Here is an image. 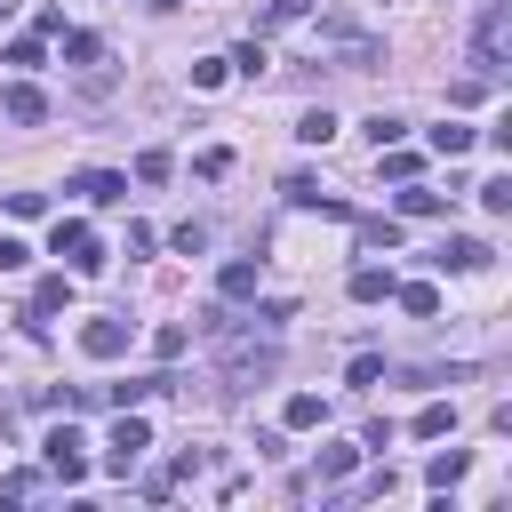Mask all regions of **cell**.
Instances as JSON below:
<instances>
[{
    "label": "cell",
    "instance_id": "30",
    "mask_svg": "<svg viewBox=\"0 0 512 512\" xmlns=\"http://www.w3.org/2000/svg\"><path fill=\"white\" fill-rule=\"evenodd\" d=\"M400 128H408V120H392V112H376V120H368V144H400Z\"/></svg>",
    "mask_w": 512,
    "mask_h": 512
},
{
    "label": "cell",
    "instance_id": "4",
    "mask_svg": "<svg viewBox=\"0 0 512 512\" xmlns=\"http://www.w3.org/2000/svg\"><path fill=\"white\" fill-rule=\"evenodd\" d=\"M48 256H64L72 272H96V264H104V240H96V232H88L80 216H64V224L48 232Z\"/></svg>",
    "mask_w": 512,
    "mask_h": 512
},
{
    "label": "cell",
    "instance_id": "19",
    "mask_svg": "<svg viewBox=\"0 0 512 512\" xmlns=\"http://www.w3.org/2000/svg\"><path fill=\"white\" fill-rule=\"evenodd\" d=\"M392 296H400V312H416V320L440 312V288H424V280H408V288H392Z\"/></svg>",
    "mask_w": 512,
    "mask_h": 512
},
{
    "label": "cell",
    "instance_id": "21",
    "mask_svg": "<svg viewBox=\"0 0 512 512\" xmlns=\"http://www.w3.org/2000/svg\"><path fill=\"white\" fill-rule=\"evenodd\" d=\"M376 168H384L392 184H408V176H416V152H400V144H376Z\"/></svg>",
    "mask_w": 512,
    "mask_h": 512
},
{
    "label": "cell",
    "instance_id": "6",
    "mask_svg": "<svg viewBox=\"0 0 512 512\" xmlns=\"http://www.w3.org/2000/svg\"><path fill=\"white\" fill-rule=\"evenodd\" d=\"M80 352H88V360H120V352H128V320H88V328H80Z\"/></svg>",
    "mask_w": 512,
    "mask_h": 512
},
{
    "label": "cell",
    "instance_id": "25",
    "mask_svg": "<svg viewBox=\"0 0 512 512\" xmlns=\"http://www.w3.org/2000/svg\"><path fill=\"white\" fill-rule=\"evenodd\" d=\"M440 208H448V200H440V192H424V184H408V192H400V216H440Z\"/></svg>",
    "mask_w": 512,
    "mask_h": 512
},
{
    "label": "cell",
    "instance_id": "1",
    "mask_svg": "<svg viewBox=\"0 0 512 512\" xmlns=\"http://www.w3.org/2000/svg\"><path fill=\"white\" fill-rule=\"evenodd\" d=\"M208 352L224 384H264L280 368V336H256L248 320H224V312H208Z\"/></svg>",
    "mask_w": 512,
    "mask_h": 512
},
{
    "label": "cell",
    "instance_id": "32",
    "mask_svg": "<svg viewBox=\"0 0 512 512\" xmlns=\"http://www.w3.org/2000/svg\"><path fill=\"white\" fill-rule=\"evenodd\" d=\"M0 448H8V416H0Z\"/></svg>",
    "mask_w": 512,
    "mask_h": 512
},
{
    "label": "cell",
    "instance_id": "31",
    "mask_svg": "<svg viewBox=\"0 0 512 512\" xmlns=\"http://www.w3.org/2000/svg\"><path fill=\"white\" fill-rule=\"evenodd\" d=\"M304 8H312V0H272V8H264V24H296Z\"/></svg>",
    "mask_w": 512,
    "mask_h": 512
},
{
    "label": "cell",
    "instance_id": "15",
    "mask_svg": "<svg viewBox=\"0 0 512 512\" xmlns=\"http://www.w3.org/2000/svg\"><path fill=\"white\" fill-rule=\"evenodd\" d=\"M448 424H456V400H424L416 408V440H440Z\"/></svg>",
    "mask_w": 512,
    "mask_h": 512
},
{
    "label": "cell",
    "instance_id": "2",
    "mask_svg": "<svg viewBox=\"0 0 512 512\" xmlns=\"http://www.w3.org/2000/svg\"><path fill=\"white\" fill-rule=\"evenodd\" d=\"M504 56H512V0H488V8H480V24H472V72H480V80H496V72H504Z\"/></svg>",
    "mask_w": 512,
    "mask_h": 512
},
{
    "label": "cell",
    "instance_id": "16",
    "mask_svg": "<svg viewBox=\"0 0 512 512\" xmlns=\"http://www.w3.org/2000/svg\"><path fill=\"white\" fill-rule=\"evenodd\" d=\"M352 464H360V448H352V440H328V448H320V464H312V472H320V480H344V472H352Z\"/></svg>",
    "mask_w": 512,
    "mask_h": 512
},
{
    "label": "cell",
    "instance_id": "20",
    "mask_svg": "<svg viewBox=\"0 0 512 512\" xmlns=\"http://www.w3.org/2000/svg\"><path fill=\"white\" fill-rule=\"evenodd\" d=\"M464 472H472V456H456V448H448V456H432V464H424V480H432V488H456V480H464Z\"/></svg>",
    "mask_w": 512,
    "mask_h": 512
},
{
    "label": "cell",
    "instance_id": "22",
    "mask_svg": "<svg viewBox=\"0 0 512 512\" xmlns=\"http://www.w3.org/2000/svg\"><path fill=\"white\" fill-rule=\"evenodd\" d=\"M360 248H400V224L392 216H360Z\"/></svg>",
    "mask_w": 512,
    "mask_h": 512
},
{
    "label": "cell",
    "instance_id": "29",
    "mask_svg": "<svg viewBox=\"0 0 512 512\" xmlns=\"http://www.w3.org/2000/svg\"><path fill=\"white\" fill-rule=\"evenodd\" d=\"M24 264H32V248H24L16 232H0V272H24Z\"/></svg>",
    "mask_w": 512,
    "mask_h": 512
},
{
    "label": "cell",
    "instance_id": "7",
    "mask_svg": "<svg viewBox=\"0 0 512 512\" xmlns=\"http://www.w3.org/2000/svg\"><path fill=\"white\" fill-rule=\"evenodd\" d=\"M0 112H8V120H48V96H40L32 80H8V88H0Z\"/></svg>",
    "mask_w": 512,
    "mask_h": 512
},
{
    "label": "cell",
    "instance_id": "18",
    "mask_svg": "<svg viewBox=\"0 0 512 512\" xmlns=\"http://www.w3.org/2000/svg\"><path fill=\"white\" fill-rule=\"evenodd\" d=\"M376 296H392V272L360 264V272H352V304H376Z\"/></svg>",
    "mask_w": 512,
    "mask_h": 512
},
{
    "label": "cell",
    "instance_id": "9",
    "mask_svg": "<svg viewBox=\"0 0 512 512\" xmlns=\"http://www.w3.org/2000/svg\"><path fill=\"white\" fill-rule=\"evenodd\" d=\"M336 64H344V72H368V64H384V48H376L368 32H336Z\"/></svg>",
    "mask_w": 512,
    "mask_h": 512
},
{
    "label": "cell",
    "instance_id": "26",
    "mask_svg": "<svg viewBox=\"0 0 512 512\" xmlns=\"http://www.w3.org/2000/svg\"><path fill=\"white\" fill-rule=\"evenodd\" d=\"M296 136H304V144H328V136H336V120H328V112H304V120H296Z\"/></svg>",
    "mask_w": 512,
    "mask_h": 512
},
{
    "label": "cell",
    "instance_id": "24",
    "mask_svg": "<svg viewBox=\"0 0 512 512\" xmlns=\"http://www.w3.org/2000/svg\"><path fill=\"white\" fill-rule=\"evenodd\" d=\"M432 152H448V160H456V152H472V128H456V120H440V128H432Z\"/></svg>",
    "mask_w": 512,
    "mask_h": 512
},
{
    "label": "cell",
    "instance_id": "5",
    "mask_svg": "<svg viewBox=\"0 0 512 512\" xmlns=\"http://www.w3.org/2000/svg\"><path fill=\"white\" fill-rule=\"evenodd\" d=\"M80 448H88V440H80L72 424H56V432H48V472H56L64 488H72V480H88V456H80Z\"/></svg>",
    "mask_w": 512,
    "mask_h": 512
},
{
    "label": "cell",
    "instance_id": "10",
    "mask_svg": "<svg viewBox=\"0 0 512 512\" xmlns=\"http://www.w3.org/2000/svg\"><path fill=\"white\" fill-rule=\"evenodd\" d=\"M488 256H496L488 240H464V232H456V240H440V256H432V264H456V272H480Z\"/></svg>",
    "mask_w": 512,
    "mask_h": 512
},
{
    "label": "cell",
    "instance_id": "27",
    "mask_svg": "<svg viewBox=\"0 0 512 512\" xmlns=\"http://www.w3.org/2000/svg\"><path fill=\"white\" fill-rule=\"evenodd\" d=\"M480 208H496V216H504V208H512V176H488V184H480Z\"/></svg>",
    "mask_w": 512,
    "mask_h": 512
},
{
    "label": "cell",
    "instance_id": "14",
    "mask_svg": "<svg viewBox=\"0 0 512 512\" xmlns=\"http://www.w3.org/2000/svg\"><path fill=\"white\" fill-rule=\"evenodd\" d=\"M64 296H72V280H64V272H56V280H40V288H32V328H40L48 312H64Z\"/></svg>",
    "mask_w": 512,
    "mask_h": 512
},
{
    "label": "cell",
    "instance_id": "12",
    "mask_svg": "<svg viewBox=\"0 0 512 512\" xmlns=\"http://www.w3.org/2000/svg\"><path fill=\"white\" fill-rule=\"evenodd\" d=\"M64 56H72L88 80H104V40H96V32H64Z\"/></svg>",
    "mask_w": 512,
    "mask_h": 512
},
{
    "label": "cell",
    "instance_id": "13",
    "mask_svg": "<svg viewBox=\"0 0 512 512\" xmlns=\"http://www.w3.org/2000/svg\"><path fill=\"white\" fill-rule=\"evenodd\" d=\"M280 192H288V208H320V216H344V200H328V192H320L312 176H288Z\"/></svg>",
    "mask_w": 512,
    "mask_h": 512
},
{
    "label": "cell",
    "instance_id": "28",
    "mask_svg": "<svg viewBox=\"0 0 512 512\" xmlns=\"http://www.w3.org/2000/svg\"><path fill=\"white\" fill-rule=\"evenodd\" d=\"M168 240H176V256H200V248H208V224H176Z\"/></svg>",
    "mask_w": 512,
    "mask_h": 512
},
{
    "label": "cell",
    "instance_id": "17",
    "mask_svg": "<svg viewBox=\"0 0 512 512\" xmlns=\"http://www.w3.org/2000/svg\"><path fill=\"white\" fill-rule=\"evenodd\" d=\"M216 288H224V304L256 296V264H224V272H216Z\"/></svg>",
    "mask_w": 512,
    "mask_h": 512
},
{
    "label": "cell",
    "instance_id": "8",
    "mask_svg": "<svg viewBox=\"0 0 512 512\" xmlns=\"http://www.w3.org/2000/svg\"><path fill=\"white\" fill-rule=\"evenodd\" d=\"M72 192H80V200H96V208H112V200H128V176H112V168H88V176H72Z\"/></svg>",
    "mask_w": 512,
    "mask_h": 512
},
{
    "label": "cell",
    "instance_id": "11",
    "mask_svg": "<svg viewBox=\"0 0 512 512\" xmlns=\"http://www.w3.org/2000/svg\"><path fill=\"white\" fill-rule=\"evenodd\" d=\"M280 424H288V432H312V424H328V400H320V392H288Z\"/></svg>",
    "mask_w": 512,
    "mask_h": 512
},
{
    "label": "cell",
    "instance_id": "23",
    "mask_svg": "<svg viewBox=\"0 0 512 512\" xmlns=\"http://www.w3.org/2000/svg\"><path fill=\"white\" fill-rule=\"evenodd\" d=\"M184 344H192V328H184V320H168V328H152V352H160V360H184Z\"/></svg>",
    "mask_w": 512,
    "mask_h": 512
},
{
    "label": "cell",
    "instance_id": "3",
    "mask_svg": "<svg viewBox=\"0 0 512 512\" xmlns=\"http://www.w3.org/2000/svg\"><path fill=\"white\" fill-rule=\"evenodd\" d=\"M144 448H152V424H144L136 408H120V424H112V440H104V472H120V480H128Z\"/></svg>",
    "mask_w": 512,
    "mask_h": 512
}]
</instances>
